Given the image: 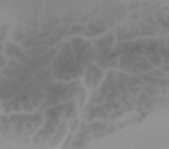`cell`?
Returning a JSON list of instances; mask_svg holds the SVG:
<instances>
[{
    "label": "cell",
    "instance_id": "cell-1",
    "mask_svg": "<svg viewBox=\"0 0 169 149\" xmlns=\"http://www.w3.org/2000/svg\"><path fill=\"white\" fill-rule=\"evenodd\" d=\"M7 53L9 55H18L20 53V50L16 46L14 45L9 44L7 45Z\"/></svg>",
    "mask_w": 169,
    "mask_h": 149
}]
</instances>
